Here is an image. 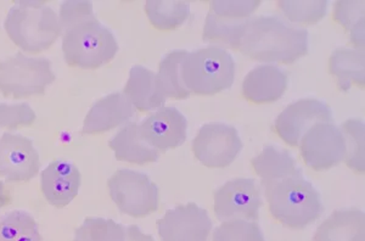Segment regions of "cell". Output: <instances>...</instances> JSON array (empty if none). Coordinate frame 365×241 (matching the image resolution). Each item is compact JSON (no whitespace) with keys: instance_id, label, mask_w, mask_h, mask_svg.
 <instances>
[{"instance_id":"obj_25","label":"cell","mask_w":365,"mask_h":241,"mask_svg":"<svg viewBox=\"0 0 365 241\" xmlns=\"http://www.w3.org/2000/svg\"><path fill=\"white\" fill-rule=\"evenodd\" d=\"M0 241H42V235L34 217L15 210L0 218Z\"/></svg>"},{"instance_id":"obj_19","label":"cell","mask_w":365,"mask_h":241,"mask_svg":"<svg viewBox=\"0 0 365 241\" xmlns=\"http://www.w3.org/2000/svg\"><path fill=\"white\" fill-rule=\"evenodd\" d=\"M314 241H365V215L357 208L332 213L317 229Z\"/></svg>"},{"instance_id":"obj_26","label":"cell","mask_w":365,"mask_h":241,"mask_svg":"<svg viewBox=\"0 0 365 241\" xmlns=\"http://www.w3.org/2000/svg\"><path fill=\"white\" fill-rule=\"evenodd\" d=\"M334 19L349 34V41L364 50V1H336Z\"/></svg>"},{"instance_id":"obj_28","label":"cell","mask_w":365,"mask_h":241,"mask_svg":"<svg viewBox=\"0 0 365 241\" xmlns=\"http://www.w3.org/2000/svg\"><path fill=\"white\" fill-rule=\"evenodd\" d=\"M282 13L287 20L301 25H313L323 20L328 11L329 1L327 0H313V1H278Z\"/></svg>"},{"instance_id":"obj_21","label":"cell","mask_w":365,"mask_h":241,"mask_svg":"<svg viewBox=\"0 0 365 241\" xmlns=\"http://www.w3.org/2000/svg\"><path fill=\"white\" fill-rule=\"evenodd\" d=\"M253 170L261 177L263 187L287 178H303L302 170L287 150L268 145L253 158Z\"/></svg>"},{"instance_id":"obj_33","label":"cell","mask_w":365,"mask_h":241,"mask_svg":"<svg viewBox=\"0 0 365 241\" xmlns=\"http://www.w3.org/2000/svg\"><path fill=\"white\" fill-rule=\"evenodd\" d=\"M125 241H155L154 237L143 233L137 225L125 227Z\"/></svg>"},{"instance_id":"obj_11","label":"cell","mask_w":365,"mask_h":241,"mask_svg":"<svg viewBox=\"0 0 365 241\" xmlns=\"http://www.w3.org/2000/svg\"><path fill=\"white\" fill-rule=\"evenodd\" d=\"M332 123L328 105L317 99H302L289 105L274 122V129L287 145L297 146L308 129L316 123Z\"/></svg>"},{"instance_id":"obj_22","label":"cell","mask_w":365,"mask_h":241,"mask_svg":"<svg viewBox=\"0 0 365 241\" xmlns=\"http://www.w3.org/2000/svg\"><path fill=\"white\" fill-rule=\"evenodd\" d=\"M364 50L339 48L330 56V72L337 79L342 92H349L352 84L364 88Z\"/></svg>"},{"instance_id":"obj_10","label":"cell","mask_w":365,"mask_h":241,"mask_svg":"<svg viewBox=\"0 0 365 241\" xmlns=\"http://www.w3.org/2000/svg\"><path fill=\"white\" fill-rule=\"evenodd\" d=\"M262 206L261 190L250 178L229 180L215 193V213L222 222L245 220L257 222Z\"/></svg>"},{"instance_id":"obj_3","label":"cell","mask_w":365,"mask_h":241,"mask_svg":"<svg viewBox=\"0 0 365 241\" xmlns=\"http://www.w3.org/2000/svg\"><path fill=\"white\" fill-rule=\"evenodd\" d=\"M4 29L14 44L29 54L46 51L63 34L58 14L44 0L15 1Z\"/></svg>"},{"instance_id":"obj_6","label":"cell","mask_w":365,"mask_h":241,"mask_svg":"<svg viewBox=\"0 0 365 241\" xmlns=\"http://www.w3.org/2000/svg\"><path fill=\"white\" fill-rule=\"evenodd\" d=\"M55 79L49 58L16 53L0 63V94L4 98L20 100L43 96Z\"/></svg>"},{"instance_id":"obj_16","label":"cell","mask_w":365,"mask_h":241,"mask_svg":"<svg viewBox=\"0 0 365 241\" xmlns=\"http://www.w3.org/2000/svg\"><path fill=\"white\" fill-rule=\"evenodd\" d=\"M134 116L130 100L123 93H113L98 100L84 118L83 134H100L127 123Z\"/></svg>"},{"instance_id":"obj_12","label":"cell","mask_w":365,"mask_h":241,"mask_svg":"<svg viewBox=\"0 0 365 241\" xmlns=\"http://www.w3.org/2000/svg\"><path fill=\"white\" fill-rule=\"evenodd\" d=\"M212 227L207 211L194 202L167 211L158 222L162 241H207Z\"/></svg>"},{"instance_id":"obj_30","label":"cell","mask_w":365,"mask_h":241,"mask_svg":"<svg viewBox=\"0 0 365 241\" xmlns=\"http://www.w3.org/2000/svg\"><path fill=\"white\" fill-rule=\"evenodd\" d=\"M212 241H266V239L256 222L230 220L215 229Z\"/></svg>"},{"instance_id":"obj_24","label":"cell","mask_w":365,"mask_h":241,"mask_svg":"<svg viewBox=\"0 0 365 241\" xmlns=\"http://www.w3.org/2000/svg\"><path fill=\"white\" fill-rule=\"evenodd\" d=\"M185 50H175L163 56L158 66V79L166 99L184 100L190 96V92L184 87L180 75L182 60L187 56Z\"/></svg>"},{"instance_id":"obj_14","label":"cell","mask_w":365,"mask_h":241,"mask_svg":"<svg viewBox=\"0 0 365 241\" xmlns=\"http://www.w3.org/2000/svg\"><path fill=\"white\" fill-rule=\"evenodd\" d=\"M187 133V118L175 108H161L140 123L143 140L158 153L182 145Z\"/></svg>"},{"instance_id":"obj_29","label":"cell","mask_w":365,"mask_h":241,"mask_svg":"<svg viewBox=\"0 0 365 241\" xmlns=\"http://www.w3.org/2000/svg\"><path fill=\"white\" fill-rule=\"evenodd\" d=\"M341 132L344 134L347 155L346 163L354 172L363 175L364 163V123L359 120H349L342 125Z\"/></svg>"},{"instance_id":"obj_18","label":"cell","mask_w":365,"mask_h":241,"mask_svg":"<svg viewBox=\"0 0 365 241\" xmlns=\"http://www.w3.org/2000/svg\"><path fill=\"white\" fill-rule=\"evenodd\" d=\"M123 94L140 113L153 111L166 104V96H163L158 83V73L139 65L130 68Z\"/></svg>"},{"instance_id":"obj_27","label":"cell","mask_w":365,"mask_h":241,"mask_svg":"<svg viewBox=\"0 0 365 241\" xmlns=\"http://www.w3.org/2000/svg\"><path fill=\"white\" fill-rule=\"evenodd\" d=\"M125 227L113 220L87 218L75 233L73 241H125Z\"/></svg>"},{"instance_id":"obj_2","label":"cell","mask_w":365,"mask_h":241,"mask_svg":"<svg viewBox=\"0 0 365 241\" xmlns=\"http://www.w3.org/2000/svg\"><path fill=\"white\" fill-rule=\"evenodd\" d=\"M309 34L289 26L277 16H257L246 21L237 50L261 63L290 65L308 53Z\"/></svg>"},{"instance_id":"obj_34","label":"cell","mask_w":365,"mask_h":241,"mask_svg":"<svg viewBox=\"0 0 365 241\" xmlns=\"http://www.w3.org/2000/svg\"><path fill=\"white\" fill-rule=\"evenodd\" d=\"M9 196L5 192L4 183L0 182V210L4 207L5 205L8 204Z\"/></svg>"},{"instance_id":"obj_13","label":"cell","mask_w":365,"mask_h":241,"mask_svg":"<svg viewBox=\"0 0 365 241\" xmlns=\"http://www.w3.org/2000/svg\"><path fill=\"white\" fill-rule=\"evenodd\" d=\"M39 168V154L31 139L9 132L0 137V175L6 182H29Z\"/></svg>"},{"instance_id":"obj_5","label":"cell","mask_w":365,"mask_h":241,"mask_svg":"<svg viewBox=\"0 0 365 241\" xmlns=\"http://www.w3.org/2000/svg\"><path fill=\"white\" fill-rule=\"evenodd\" d=\"M182 84L196 96H210L225 92L235 79L232 55L220 46H207L187 53L180 67Z\"/></svg>"},{"instance_id":"obj_8","label":"cell","mask_w":365,"mask_h":241,"mask_svg":"<svg viewBox=\"0 0 365 241\" xmlns=\"http://www.w3.org/2000/svg\"><path fill=\"white\" fill-rule=\"evenodd\" d=\"M244 145L232 125L207 123L200 128L192 140V153L200 163L211 168H225L232 165Z\"/></svg>"},{"instance_id":"obj_20","label":"cell","mask_w":365,"mask_h":241,"mask_svg":"<svg viewBox=\"0 0 365 241\" xmlns=\"http://www.w3.org/2000/svg\"><path fill=\"white\" fill-rule=\"evenodd\" d=\"M115 158L123 163L146 165L158 161L160 153L148 145L140 135V123L129 122L108 142Z\"/></svg>"},{"instance_id":"obj_17","label":"cell","mask_w":365,"mask_h":241,"mask_svg":"<svg viewBox=\"0 0 365 241\" xmlns=\"http://www.w3.org/2000/svg\"><path fill=\"white\" fill-rule=\"evenodd\" d=\"M287 89V73L274 65H261L250 71L242 82V94L253 104H269Z\"/></svg>"},{"instance_id":"obj_32","label":"cell","mask_w":365,"mask_h":241,"mask_svg":"<svg viewBox=\"0 0 365 241\" xmlns=\"http://www.w3.org/2000/svg\"><path fill=\"white\" fill-rule=\"evenodd\" d=\"M37 120L34 108L27 103L5 104L0 103V128L14 129L29 127Z\"/></svg>"},{"instance_id":"obj_15","label":"cell","mask_w":365,"mask_h":241,"mask_svg":"<svg viewBox=\"0 0 365 241\" xmlns=\"http://www.w3.org/2000/svg\"><path fill=\"white\" fill-rule=\"evenodd\" d=\"M82 175L72 163L54 161L41 173V189L54 207H66L78 195Z\"/></svg>"},{"instance_id":"obj_1","label":"cell","mask_w":365,"mask_h":241,"mask_svg":"<svg viewBox=\"0 0 365 241\" xmlns=\"http://www.w3.org/2000/svg\"><path fill=\"white\" fill-rule=\"evenodd\" d=\"M58 20L63 29V58L67 65L96 70L116 56V38L108 27L98 21L91 1H63Z\"/></svg>"},{"instance_id":"obj_7","label":"cell","mask_w":365,"mask_h":241,"mask_svg":"<svg viewBox=\"0 0 365 241\" xmlns=\"http://www.w3.org/2000/svg\"><path fill=\"white\" fill-rule=\"evenodd\" d=\"M108 193L120 212L141 218L158 210V188L149 175L137 170H120L108 179Z\"/></svg>"},{"instance_id":"obj_4","label":"cell","mask_w":365,"mask_h":241,"mask_svg":"<svg viewBox=\"0 0 365 241\" xmlns=\"http://www.w3.org/2000/svg\"><path fill=\"white\" fill-rule=\"evenodd\" d=\"M272 216L291 229H303L323 213L319 193L303 178H287L264 185Z\"/></svg>"},{"instance_id":"obj_9","label":"cell","mask_w":365,"mask_h":241,"mask_svg":"<svg viewBox=\"0 0 365 241\" xmlns=\"http://www.w3.org/2000/svg\"><path fill=\"white\" fill-rule=\"evenodd\" d=\"M299 145L304 163L318 172L337 166L347 155L344 134L334 123L312 125Z\"/></svg>"},{"instance_id":"obj_31","label":"cell","mask_w":365,"mask_h":241,"mask_svg":"<svg viewBox=\"0 0 365 241\" xmlns=\"http://www.w3.org/2000/svg\"><path fill=\"white\" fill-rule=\"evenodd\" d=\"M261 1L258 0H222V1H211L210 3V13L215 16L232 20V21H246L251 19Z\"/></svg>"},{"instance_id":"obj_23","label":"cell","mask_w":365,"mask_h":241,"mask_svg":"<svg viewBox=\"0 0 365 241\" xmlns=\"http://www.w3.org/2000/svg\"><path fill=\"white\" fill-rule=\"evenodd\" d=\"M145 13L154 27L161 31H172L185 24L190 15V3L175 0H150L146 1Z\"/></svg>"}]
</instances>
